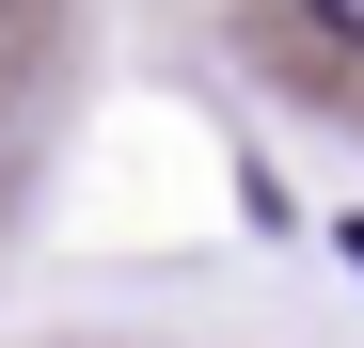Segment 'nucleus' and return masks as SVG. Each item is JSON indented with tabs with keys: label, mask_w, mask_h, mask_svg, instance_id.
Listing matches in <instances>:
<instances>
[{
	"label": "nucleus",
	"mask_w": 364,
	"mask_h": 348,
	"mask_svg": "<svg viewBox=\"0 0 364 348\" xmlns=\"http://www.w3.org/2000/svg\"><path fill=\"white\" fill-rule=\"evenodd\" d=\"M301 16H317V32H333V48H364V0H301Z\"/></svg>",
	"instance_id": "1"
}]
</instances>
